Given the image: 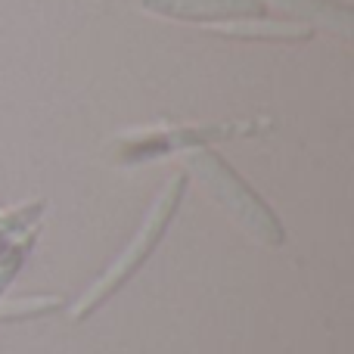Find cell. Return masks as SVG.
I'll list each match as a JSON object with an SVG mask.
<instances>
[{"instance_id":"ba28073f","label":"cell","mask_w":354,"mask_h":354,"mask_svg":"<svg viewBox=\"0 0 354 354\" xmlns=\"http://www.w3.org/2000/svg\"><path fill=\"white\" fill-rule=\"evenodd\" d=\"M25 249H28V236L19 239V243H10L3 252H0V295H3V289L10 286V280L16 277V270L22 268Z\"/></svg>"},{"instance_id":"277c9868","label":"cell","mask_w":354,"mask_h":354,"mask_svg":"<svg viewBox=\"0 0 354 354\" xmlns=\"http://www.w3.org/2000/svg\"><path fill=\"white\" fill-rule=\"evenodd\" d=\"M140 6L156 16L196 19V22H224V19L261 16V0H140Z\"/></svg>"},{"instance_id":"6da1fadb","label":"cell","mask_w":354,"mask_h":354,"mask_svg":"<svg viewBox=\"0 0 354 354\" xmlns=\"http://www.w3.org/2000/svg\"><path fill=\"white\" fill-rule=\"evenodd\" d=\"M183 168H187V171L212 193V199L218 202L245 233H252L258 243L270 245V249L286 243V230H283V224L277 221V214L258 199V193H252V189L245 187L243 177H236V171H233L218 153H212V149H189V153H183Z\"/></svg>"},{"instance_id":"3957f363","label":"cell","mask_w":354,"mask_h":354,"mask_svg":"<svg viewBox=\"0 0 354 354\" xmlns=\"http://www.w3.org/2000/svg\"><path fill=\"white\" fill-rule=\"evenodd\" d=\"M270 128H274L270 118H255V122H208V124H159V128L124 131V134L115 137V147L122 162H140V159H153V156L205 149L212 143L239 140V137H258V134H268Z\"/></svg>"},{"instance_id":"8992f818","label":"cell","mask_w":354,"mask_h":354,"mask_svg":"<svg viewBox=\"0 0 354 354\" xmlns=\"http://www.w3.org/2000/svg\"><path fill=\"white\" fill-rule=\"evenodd\" d=\"M270 3L277 10L292 12L295 19H305V25H320V28H330L342 37H351V10L342 3H330V0H261Z\"/></svg>"},{"instance_id":"7a4b0ae2","label":"cell","mask_w":354,"mask_h":354,"mask_svg":"<svg viewBox=\"0 0 354 354\" xmlns=\"http://www.w3.org/2000/svg\"><path fill=\"white\" fill-rule=\"evenodd\" d=\"M183 187H187V174H174L171 180L165 183V189H162V193L156 196V202L149 205L147 218H143L137 236L128 243V249L112 261V268L106 270V274L100 277V280L93 283L84 295H81L78 305L72 308V320L91 317V314L97 311V308L103 305L115 289H122V283L128 280V277H134L137 270H140V264L153 255V249L159 245V239L165 236V230H168V224H171L177 205H180V199H183Z\"/></svg>"},{"instance_id":"5b68a950","label":"cell","mask_w":354,"mask_h":354,"mask_svg":"<svg viewBox=\"0 0 354 354\" xmlns=\"http://www.w3.org/2000/svg\"><path fill=\"white\" fill-rule=\"evenodd\" d=\"M208 28L224 37H243V41H308L314 35V28L305 22H280V19L264 16L224 19V22H212Z\"/></svg>"},{"instance_id":"52a82bcc","label":"cell","mask_w":354,"mask_h":354,"mask_svg":"<svg viewBox=\"0 0 354 354\" xmlns=\"http://www.w3.org/2000/svg\"><path fill=\"white\" fill-rule=\"evenodd\" d=\"M62 301L47 295V299H22V301H10L0 308V320H16V317H28V314H47L53 308H59Z\"/></svg>"}]
</instances>
